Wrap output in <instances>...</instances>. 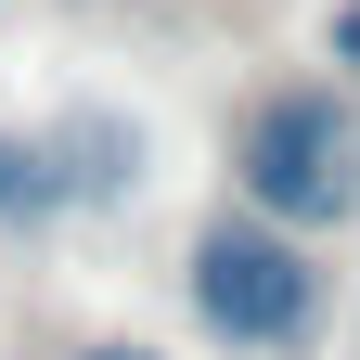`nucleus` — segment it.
Listing matches in <instances>:
<instances>
[{
	"label": "nucleus",
	"instance_id": "1",
	"mask_svg": "<svg viewBox=\"0 0 360 360\" xmlns=\"http://www.w3.org/2000/svg\"><path fill=\"white\" fill-rule=\"evenodd\" d=\"M180 296H193V322L232 360H296L322 335V257H309V232H283V219H257V206H219L193 232Z\"/></svg>",
	"mask_w": 360,
	"mask_h": 360
},
{
	"label": "nucleus",
	"instance_id": "2",
	"mask_svg": "<svg viewBox=\"0 0 360 360\" xmlns=\"http://www.w3.org/2000/svg\"><path fill=\"white\" fill-rule=\"evenodd\" d=\"M232 206L283 219V232H335L360 219V116L322 77H283L232 116Z\"/></svg>",
	"mask_w": 360,
	"mask_h": 360
},
{
	"label": "nucleus",
	"instance_id": "3",
	"mask_svg": "<svg viewBox=\"0 0 360 360\" xmlns=\"http://www.w3.org/2000/svg\"><path fill=\"white\" fill-rule=\"evenodd\" d=\"M77 193V180H52V142H13V129H0V219H52Z\"/></svg>",
	"mask_w": 360,
	"mask_h": 360
},
{
	"label": "nucleus",
	"instance_id": "4",
	"mask_svg": "<svg viewBox=\"0 0 360 360\" xmlns=\"http://www.w3.org/2000/svg\"><path fill=\"white\" fill-rule=\"evenodd\" d=\"M322 52H335V65L360 77V0H335V13H322Z\"/></svg>",
	"mask_w": 360,
	"mask_h": 360
},
{
	"label": "nucleus",
	"instance_id": "5",
	"mask_svg": "<svg viewBox=\"0 0 360 360\" xmlns=\"http://www.w3.org/2000/svg\"><path fill=\"white\" fill-rule=\"evenodd\" d=\"M90 360H155V347H90Z\"/></svg>",
	"mask_w": 360,
	"mask_h": 360
}]
</instances>
